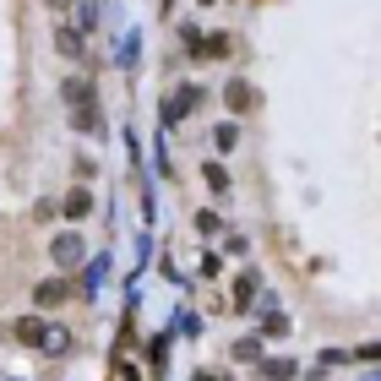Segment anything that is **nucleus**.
<instances>
[{
  "mask_svg": "<svg viewBox=\"0 0 381 381\" xmlns=\"http://www.w3.org/2000/svg\"><path fill=\"white\" fill-rule=\"evenodd\" d=\"M11 338L27 343V349H44V343H49V327H44L38 316H16V321H11Z\"/></svg>",
  "mask_w": 381,
  "mask_h": 381,
  "instance_id": "obj_1",
  "label": "nucleus"
},
{
  "mask_svg": "<svg viewBox=\"0 0 381 381\" xmlns=\"http://www.w3.org/2000/svg\"><path fill=\"white\" fill-rule=\"evenodd\" d=\"M33 300L38 305H60V300H71V284H66V278H44V284L33 289Z\"/></svg>",
  "mask_w": 381,
  "mask_h": 381,
  "instance_id": "obj_2",
  "label": "nucleus"
},
{
  "mask_svg": "<svg viewBox=\"0 0 381 381\" xmlns=\"http://www.w3.org/2000/svg\"><path fill=\"white\" fill-rule=\"evenodd\" d=\"M60 213H66V218H87V213H93V191H87V185H76L71 196H66V207H60Z\"/></svg>",
  "mask_w": 381,
  "mask_h": 381,
  "instance_id": "obj_3",
  "label": "nucleus"
},
{
  "mask_svg": "<svg viewBox=\"0 0 381 381\" xmlns=\"http://www.w3.org/2000/svg\"><path fill=\"white\" fill-rule=\"evenodd\" d=\"M55 262H60V267H76V262H82V240H76V234H60V240H55Z\"/></svg>",
  "mask_w": 381,
  "mask_h": 381,
  "instance_id": "obj_4",
  "label": "nucleus"
},
{
  "mask_svg": "<svg viewBox=\"0 0 381 381\" xmlns=\"http://www.w3.org/2000/svg\"><path fill=\"white\" fill-rule=\"evenodd\" d=\"M196 109V87H185V93H174L169 104H163V120H180V115H191Z\"/></svg>",
  "mask_w": 381,
  "mask_h": 381,
  "instance_id": "obj_5",
  "label": "nucleus"
},
{
  "mask_svg": "<svg viewBox=\"0 0 381 381\" xmlns=\"http://www.w3.org/2000/svg\"><path fill=\"white\" fill-rule=\"evenodd\" d=\"M71 126H76V131H98V104H76Z\"/></svg>",
  "mask_w": 381,
  "mask_h": 381,
  "instance_id": "obj_6",
  "label": "nucleus"
},
{
  "mask_svg": "<svg viewBox=\"0 0 381 381\" xmlns=\"http://www.w3.org/2000/svg\"><path fill=\"white\" fill-rule=\"evenodd\" d=\"M251 300H256V273H245V278L234 284V305L245 310V305H251Z\"/></svg>",
  "mask_w": 381,
  "mask_h": 381,
  "instance_id": "obj_7",
  "label": "nucleus"
},
{
  "mask_svg": "<svg viewBox=\"0 0 381 381\" xmlns=\"http://www.w3.org/2000/svg\"><path fill=\"white\" fill-rule=\"evenodd\" d=\"M66 98H71V104H87V98H93V87H87L82 76H71V82H66Z\"/></svg>",
  "mask_w": 381,
  "mask_h": 381,
  "instance_id": "obj_8",
  "label": "nucleus"
},
{
  "mask_svg": "<svg viewBox=\"0 0 381 381\" xmlns=\"http://www.w3.org/2000/svg\"><path fill=\"white\" fill-rule=\"evenodd\" d=\"M202 174H207V185H213V191H229V174H224V169H218V163H207Z\"/></svg>",
  "mask_w": 381,
  "mask_h": 381,
  "instance_id": "obj_9",
  "label": "nucleus"
},
{
  "mask_svg": "<svg viewBox=\"0 0 381 381\" xmlns=\"http://www.w3.org/2000/svg\"><path fill=\"white\" fill-rule=\"evenodd\" d=\"M60 49H66V55H76V49H82V38H76V27H60Z\"/></svg>",
  "mask_w": 381,
  "mask_h": 381,
  "instance_id": "obj_10",
  "label": "nucleus"
},
{
  "mask_svg": "<svg viewBox=\"0 0 381 381\" xmlns=\"http://www.w3.org/2000/svg\"><path fill=\"white\" fill-rule=\"evenodd\" d=\"M229 104H234V109H245V104H251V87H240V82H234V87H229Z\"/></svg>",
  "mask_w": 381,
  "mask_h": 381,
  "instance_id": "obj_11",
  "label": "nucleus"
},
{
  "mask_svg": "<svg viewBox=\"0 0 381 381\" xmlns=\"http://www.w3.org/2000/svg\"><path fill=\"white\" fill-rule=\"evenodd\" d=\"M267 376H278V381L295 376V360H273V365H267Z\"/></svg>",
  "mask_w": 381,
  "mask_h": 381,
  "instance_id": "obj_12",
  "label": "nucleus"
},
{
  "mask_svg": "<svg viewBox=\"0 0 381 381\" xmlns=\"http://www.w3.org/2000/svg\"><path fill=\"white\" fill-rule=\"evenodd\" d=\"M213 137H218V148H234V142H240V131H234V126H218Z\"/></svg>",
  "mask_w": 381,
  "mask_h": 381,
  "instance_id": "obj_13",
  "label": "nucleus"
},
{
  "mask_svg": "<svg viewBox=\"0 0 381 381\" xmlns=\"http://www.w3.org/2000/svg\"><path fill=\"white\" fill-rule=\"evenodd\" d=\"M202 5H213V0H202Z\"/></svg>",
  "mask_w": 381,
  "mask_h": 381,
  "instance_id": "obj_14",
  "label": "nucleus"
}]
</instances>
